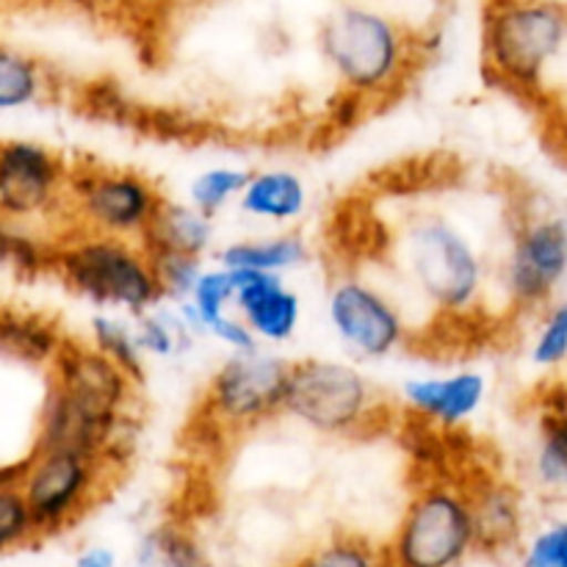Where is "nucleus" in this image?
Returning a JSON list of instances; mask_svg holds the SVG:
<instances>
[{
	"label": "nucleus",
	"mask_w": 567,
	"mask_h": 567,
	"mask_svg": "<svg viewBox=\"0 0 567 567\" xmlns=\"http://www.w3.org/2000/svg\"><path fill=\"white\" fill-rule=\"evenodd\" d=\"M396 277L437 319L476 316L496 286V264L482 238L446 208H415L391 230Z\"/></svg>",
	"instance_id": "obj_1"
},
{
	"label": "nucleus",
	"mask_w": 567,
	"mask_h": 567,
	"mask_svg": "<svg viewBox=\"0 0 567 567\" xmlns=\"http://www.w3.org/2000/svg\"><path fill=\"white\" fill-rule=\"evenodd\" d=\"M421 39L388 11L369 3H341L319 28L321 59L343 92L363 103L393 97L419 64Z\"/></svg>",
	"instance_id": "obj_2"
},
{
	"label": "nucleus",
	"mask_w": 567,
	"mask_h": 567,
	"mask_svg": "<svg viewBox=\"0 0 567 567\" xmlns=\"http://www.w3.org/2000/svg\"><path fill=\"white\" fill-rule=\"evenodd\" d=\"M53 271L97 310L142 316L164 302L150 249L133 238L78 230L55 241Z\"/></svg>",
	"instance_id": "obj_3"
},
{
	"label": "nucleus",
	"mask_w": 567,
	"mask_h": 567,
	"mask_svg": "<svg viewBox=\"0 0 567 567\" xmlns=\"http://www.w3.org/2000/svg\"><path fill=\"white\" fill-rule=\"evenodd\" d=\"M567 48V0H493L482 28L485 70L496 83L535 97Z\"/></svg>",
	"instance_id": "obj_4"
},
{
	"label": "nucleus",
	"mask_w": 567,
	"mask_h": 567,
	"mask_svg": "<svg viewBox=\"0 0 567 567\" xmlns=\"http://www.w3.org/2000/svg\"><path fill=\"white\" fill-rule=\"evenodd\" d=\"M282 415L321 437H358L388 419L385 399L354 360H293Z\"/></svg>",
	"instance_id": "obj_5"
},
{
	"label": "nucleus",
	"mask_w": 567,
	"mask_h": 567,
	"mask_svg": "<svg viewBox=\"0 0 567 567\" xmlns=\"http://www.w3.org/2000/svg\"><path fill=\"white\" fill-rule=\"evenodd\" d=\"M480 548L471 487L437 480L419 487L385 548L388 567H457Z\"/></svg>",
	"instance_id": "obj_6"
},
{
	"label": "nucleus",
	"mask_w": 567,
	"mask_h": 567,
	"mask_svg": "<svg viewBox=\"0 0 567 567\" xmlns=\"http://www.w3.org/2000/svg\"><path fill=\"white\" fill-rule=\"evenodd\" d=\"M567 282V216L529 208L509 225L507 252L496 264V286L518 313H543Z\"/></svg>",
	"instance_id": "obj_7"
},
{
	"label": "nucleus",
	"mask_w": 567,
	"mask_h": 567,
	"mask_svg": "<svg viewBox=\"0 0 567 567\" xmlns=\"http://www.w3.org/2000/svg\"><path fill=\"white\" fill-rule=\"evenodd\" d=\"M327 324L352 360H388L413 341L408 308L371 277L343 271L327 288Z\"/></svg>",
	"instance_id": "obj_8"
},
{
	"label": "nucleus",
	"mask_w": 567,
	"mask_h": 567,
	"mask_svg": "<svg viewBox=\"0 0 567 567\" xmlns=\"http://www.w3.org/2000/svg\"><path fill=\"white\" fill-rule=\"evenodd\" d=\"M291 363L275 349L230 352L210 374L203 415L214 430L244 432L282 415Z\"/></svg>",
	"instance_id": "obj_9"
},
{
	"label": "nucleus",
	"mask_w": 567,
	"mask_h": 567,
	"mask_svg": "<svg viewBox=\"0 0 567 567\" xmlns=\"http://www.w3.org/2000/svg\"><path fill=\"white\" fill-rule=\"evenodd\" d=\"M164 199L142 172L92 164L70 172L66 210L78 230L144 241Z\"/></svg>",
	"instance_id": "obj_10"
},
{
	"label": "nucleus",
	"mask_w": 567,
	"mask_h": 567,
	"mask_svg": "<svg viewBox=\"0 0 567 567\" xmlns=\"http://www.w3.org/2000/svg\"><path fill=\"white\" fill-rule=\"evenodd\" d=\"M114 465L103 454L78 449L37 446L22 460L20 487L28 498L39 535L59 532L81 518L97 496Z\"/></svg>",
	"instance_id": "obj_11"
},
{
	"label": "nucleus",
	"mask_w": 567,
	"mask_h": 567,
	"mask_svg": "<svg viewBox=\"0 0 567 567\" xmlns=\"http://www.w3.org/2000/svg\"><path fill=\"white\" fill-rule=\"evenodd\" d=\"M70 166L53 147L33 138L0 142V219L37 225L66 214Z\"/></svg>",
	"instance_id": "obj_12"
},
{
	"label": "nucleus",
	"mask_w": 567,
	"mask_h": 567,
	"mask_svg": "<svg viewBox=\"0 0 567 567\" xmlns=\"http://www.w3.org/2000/svg\"><path fill=\"white\" fill-rule=\"evenodd\" d=\"M50 388L103 424L127 426L133 421L138 382L92 343L66 338L50 365Z\"/></svg>",
	"instance_id": "obj_13"
},
{
	"label": "nucleus",
	"mask_w": 567,
	"mask_h": 567,
	"mask_svg": "<svg viewBox=\"0 0 567 567\" xmlns=\"http://www.w3.org/2000/svg\"><path fill=\"white\" fill-rule=\"evenodd\" d=\"M491 396V382L480 369L452 374L410 377L399 388V402L413 419L437 432L463 430L480 415Z\"/></svg>",
	"instance_id": "obj_14"
},
{
	"label": "nucleus",
	"mask_w": 567,
	"mask_h": 567,
	"mask_svg": "<svg viewBox=\"0 0 567 567\" xmlns=\"http://www.w3.org/2000/svg\"><path fill=\"white\" fill-rule=\"evenodd\" d=\"M238 275V271H236ZM236 313L260 347H286L302 327V297L280 275H238Z\"/></svg>",
	"instance_id": "obj_15"
},
{
	"label": "nucleus",
	"mask_w": 567,
	"mask_h": 567,
	"mask_svg": "<svg viewBox=\"0 0 567 567\" xmlns=\"http://www.w3.org/2000/svg\"><path fill=\"white\" fill-rule=\"evenodd\" d=\"M310 205V186L299 172L286 166H266L249 175L247 188L238 197V210L260 225L288 230L305 216Z\"/></svg>",
	"instance_id": "obj_16"
},
{
	"label": "nucleus",
	"mask_w": 567,
	"mask_h": 567,
	"mask_svg": "<svg viewBox=\"0 0 567 567\" xmlns=\"http://www.w3.org/2000/svg\"><path fill=\"white\" fill-rule=\"evenodd\" d=\"M216 264L238 275H280L288 277L310 264V244L297 230H277L269 236L236 238L216 249Z\"/></svg>",
	"instance_id": "obj_17"
},
{
	"label": "nucleus",
	"mask_w": 567,
	"mask_h": 567,
	"mask_svg": "<svg viewBox=\"0 0 567 567\" xmlns=\"http://www.w3.org/2000/svg\"><path fill=\"white\" fill-rule=\"evenodd\" d=\"M150 255L177 252L208 258L216 247V216L194 208L188 199H164L153 227L144 236Z\"/></svg>",
	"instance_id": "obj_18"
},
{
	"label": "nucleus",
	"mask_w": 567,
	"mask_h": 567,
	"mask_svg": "<svg viewBox=\"0 0 567 567\" xmlns=\"http://www.w3.org/2000/svg\"><path fill=\"white\" fill-rule=\"evenodd\" d=\"M471 502H474V520L480 546L487 551H502L515 546L524 532V507L520 496L507 482H482L471 487Z\"/></svg>",
	"instance_id": "obj_19"
},
{
	"label": "nucleus",
	"mask_w": 567,
	"mask_h": 567,
	"mask_svg": "<svg viewBox=\"0 0 567 567\" xmlns=\"http://www.w3.org/2000/svg\"><path fill=\"white\" fill-rule=\"evenodd\" d=\"M66 336L59 324L37 313L0 310V352L28 365H53Z\"/></svg>",
	"instance_id": "obj_20"
},
{
	"label": "nucleus",
	"mask_w": 567,
	"mask_h": 567,
	"mask_svg": "<svg viewBox=\"0 0 567 567\" xmlns=\"http://www.w3.org/2000/svg\"><path fill=\"white\" fill-rule=\"evenodd\" d=\"M529 465L537 487L567 496V408H537Z\"/></svg>",
	"instance_id": "obj_21"
},
{
	"label": "nucleus",
	"mask_w": 567,
	"mask_h": 567,
	"mask_svg": "<svg viewBox=\"0 0 567 567\" xmlns=\"http://www.w3.org/2000/svg\"><path fill=\"white\" fill-rule=\"evenodd\" d=\"M133 324H136L138 347L147 360L186 358L199 341L175 302H161L158 308L136 316Z\"/></svg>",
	"instance_id": "obj_22"
},
{
	"label": "nucleus",
	"mask_w": 567,
	"mask_h": 567,
	"mask_svg": "<svg viewBox=\"0 0 567 567\" xmlns=\"http://www.w3.org/2000/svg\"><path fill=\"white\" fill-rule=\"evenodd\" d=\"M42 61L0 42V114H14L37 105L48 94Z\"/></svg>",
	"instance_id": "obj_23"
},
{
	"label": "nucleus",
	"mask_w": 567,
	"mask_h": 567,
	"mask_svg": "<svg viewBox=\"0 0 567 567\" xmlns=\"http://www.w3.org/2000/svg\"><path fill=\"white\" fill-rule=\"evenodd\" d=\"M89 343L100 349L105 358L114 360L116 365H122L142 385L150 360L144 358L142 347H138L133 316L116 313V310H97L89 319Z\"/></svg>",
	"instance_id": "obj_24"
},
{
	"label": "nucleus",
	"mask_w": 567,
	"mask_h": 567,
	"mask_svg": "<svg viewBox=\"0 0 567 567\" xmlns=\"http://www.w3.org/2000/svg\"><path fill=\"white\" fill-rule=\"evenodd\" d=\"M249 175H252V169H244V166H208V169L197 172L194 181L188 183L186 199L194 208L205 210L208 216H219L221 210H227L233 203H238L241 192L247 188Z\"/></svg>",
	"instance_id": "obj_25"
},
{
	"label": "nucleus",
	"mask_w": 567,
	"mask_h": 567,
	"mask_svg": "<svg viewBox=\"0 0 567 567\" xmlns=\"http://www.w3.org/2000/svg\"><path fill=\"white\" fill-rule=\"evenodd\" d=\"M55 241H44L31 230V225L0 219V264L14 269L17 275L33 277L44 269H53Z\"/></svg>",
	"instance_id": "obj_26"
},
{
	"label": "nucleus",
	"mask_w": 567,
	"mask_h": 567,
	"mask_svg": "<svg viewBox=\"0 0 567 567\" xmlns=\"http://www.w3.org/2000/svg\"><path fill=\"white\" fill-rule=\"evenodd\" d=\"M236 293H238V275L227 266L214 264L205 266L203 275L194 282L192 297L186 299V305L192 308V313L197 316L199 324L205 327V336H208V327L214 321H219L221 316H227L230 310H236Z\"/></svg>",
	"instance_id": "obj_27"
},
{
	"label": "nucleus",
	"mask_w": 567,
	"mask_h": 567,
	"mask_svg": "<svg viewBox=\"0 0 567 567\" xmlns=\"http://www.w3.org/2000/svg\"><path fill=\"white\" fill-rule=\"evenodd\" d=\"M136 567H208L197 543L177 526H155L136 546Z\"/></svg>",
	"instance_id": "obj_28"
},
{
	"label": "nucleus",
	"mask_w": 567,
	"mask_h": 567,
	"mask_svg": "<svg viewBox=\"0 0 567 567\" xmlns=\"http://www.w3.org/2000/svg\"><path fill=\"white\" fill-rule=\"evenodd\" d=\"M529 363L548 377L567 365V297L554 299L540 313L529 343Z\"/></svg>",
	"instance_id": "obj_29"
},
{
	"label": "nucleus",
	"mask_w": 567,
	"mask_h": 567,
	"mask_svg": "<svg viewBox=\"0 0 567 567\" xmlns=\"http://www.w3.org/2000/svg\"><path fill=\"white\" fill-rule=\"evenodd\" d=\"M22 463L0 471V551L39 535L28 498L20 487Z\"/></svg>",
	"instance_id": "obj_30"
},
{
	"label": "nucleus",
	"mask_w": 567,
	"mask_h": 567,
	"mask_svg": "<svg viewBox=\"0 0 567 567\" xmlns=\"http://www.w3.org/2000/svg\"><path fill=\"white\" fill-rule=\"evenodd\" d=\"M297 567H388L385 551L360 537H336L327 546L316 548Z\"/></svg>",
	"instance_id": "obj_31"
},
{
	"label": "nucleus",
	"mask_w": 567,
	"mask_h": 567,
	"mask_svg": "<svg viewBox=\"0 0 567 567\" xmlns=\"http://www.w3.org/2000/svg\"><path fill=\"white\" fill-rule=\"evenodd\" d=\"M155 275H158L164 302H186L194 291V282L203 275L205 258H192V255L158 252L153 255Z\"/></svg>",
	"instance_id": "obj_32"
},
{
	"label": "nucleus",
	"mask_w": 567,
	"mask_h": 567,
	"mask_svg": "<svg viewBox=\"0 0 567 567\" xmlns=\"http://www.w3.org/2000/svg\"><path fill=\"white\" fill-rule=\"evenodd\" d=\"M524 567H567V518H557L551 524L540 526L535 535L526 540Z\"/></svg>",
	"instance_id": "obj_33"
},
{
	"label": "nucleus",
	"mask_w": 567,
	"mask_h": 567,
	"mask_svg": "<svg viewBox=\"0 0 567 567\" xmlns=\"http://www.w3.org/2000/svg\"><path fill=\"white\" fill-rule=\"evenodd\" d=\"M208 336L214 338V341H219L227 352H252V349L260 347L255 332L249 330L247 321H244L236 310H230V313L221 316L219 321H214V324L208 327Z\"/></svg>",
	"instance_id": "obj_34"
},
{
	"label": "nucleus",
	"mask_w": 567,
	"mask_h": 567,
	"mask_svg": "<svg viewBox=\"0 0 567 567\" xmlns=\"http://www.w3.org/2000/svg\"><path fill=\"white\" fill-rule=\"evenodd\" d=\"M537 408H567V365L537 391Z\"/></svg>",
	"instance_id": "obj_35"
},
{
	"label": "nucleus",
	"mask_w": 567,
	"mask_h": 567,
	"mask_svg": "<svg viewBox=\"0 0 567 567\" xmlns=\"http://www.w3.org/2000/svg\"><path fill=\"white\" fill-rule=\"evenodd\" d=\"M75 567H120V559L111 548L105 546H89L78 554Z\"/></svg>",
	"instance_id": "obj_36"
},
{
	"label": "nucleus",
	"mask_w": 567,
	"mask_h": 567,
	"mask_svg": "<svg viewBox=\"0 0 567 567\" xmlns=\"http://www.w3.org/2000/svg\"><path fill=\"white\" fill-rule=\"evenodd\" d=\"M70 3L83 6V9H116V6H125L127 0H70Z\"/></svg>",
	"instance_id": "obj_37"
}]
</instances>
